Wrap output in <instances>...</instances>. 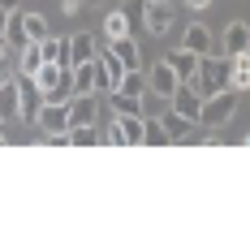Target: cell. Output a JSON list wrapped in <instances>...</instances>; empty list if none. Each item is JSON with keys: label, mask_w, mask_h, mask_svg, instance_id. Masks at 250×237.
Returning a JSON list of instances; mask_svg holds the SVG:
<instances>
[{"label": "cell", "mask_w": 250, "mask_h": 237, "mask_svg": "<svg viewBox=\"0 0 250 237\" xmlns=\"http://www.w3.org/2000/svg\"><path fill=\"white\" fill-rule=\"evenodd\" d=\"M69 82H74V95H95V60L69 65Z\"/></svg>", "instance_id": "cell-13"}, {"label": "cell", "mask_w": 250, "mask_h": 237, "mask_svg": "<svg viewBox=\"0 0 250 237\" xmlns=\"http://www.w3.org/2000/svg\"><path fill=\"white\" fill-rule=\"evenodd\" d=\"M0 121H4V125L18 121V82H13V78L0 82Z\"/></svg>", "instance_id": "cell-14"}, {"label": "cell", "mask_w": 250, "mask_h": 237, "mask_svg": "<svg viewBox=\"0 0 250 237\" xmlns=\"http://www.w3.org/2000/svg\"><path fill=\"white\" fill-rule=\"evenodd\" d=\"M0 9H18V0H0Z\"/></svg>", "instance_id": "cell-33"}, {"label": "cell", "mask_w": 250, "mask_h": 237, "mask_svg": "<svg viewBox=\"0 0 250 237\" xmlns=\"http://www.w3.org/2000/svg\"><path fill=\"white\" fill-rule=\"evenodd\" d=\"M112 91H121V95H138V99H143V95H147V78H143V69H125Z\"/></svg>", "instance_id": "cell-17"}, {"label": "cell", "mask_w": 250, "mask_h": 237, "mask_svg": "<svg viewBox=\"0 0 250 237\" xmlns=\"http://www.w3.org/2000/svg\"><path fill=\"white\" fill-rule=\"evenodd\" d=\"M13 82H18V121L35 125L39 121V108H43V91L35 86L30 74H13Z\"/></svg>", "instance_id": "cell-3"}, {"label": "cell", "mask_w": 250, "mask_h": 237, "mask_svg": "<svg viewBox=\"0 0 250 237\" xmlns=\"http://www.w3.org/2000/svg\"><path fill=\"white\" fill-rule=\"evenodd\" d=\"M112 95V117L117 112H143V99L138 95H121V91H108Z\"/></svg>", "instance_id": "cell-26"}, {"label": "cell", "mask_w": 250, "mask_h": 237, "mask_svg": "<svg viewBox=\"0 0 250 237\" xmlns=\"http://www.w3.org/2000/svg\"><path fill=\"white\" fill-rule=\"evenodd\" d=\"M121 74L125 69H121V60L112 52H95V91H112Z\"/></svg>", "instance_id": "cell-7"}, {"label": "cell", "mask_w": 250, "mask_h": 237, "mask_svg": "<svg viewBox=\"0 0 250 237\" xmlns=\"http://www.w3.org/2000/svg\"><path fill=\"white\" fill-rule=\"evenodd\" d=\"M39 65H43V48H39L35 39H26L22 43V60H18V74H35Z\"/></svg>", "instance_id": "cell-20"}, {"label": "cell", "mask_w": 250, "mask_h": 237, "mask_svg": "<svg viewBox=\"0 0 250 237\" xmlns=\"http://www.w3.org/2000/svg\"><path fill=\"white\" fill-rule=\"evenodd\" d=\"M168 108H173V112H181L186 121H199V112H203V99H199V91H194L190 82H177V91L168 95Z\"/></svg>", "instance_id": "cell-5"}, {"label": "cell", "mask_w": 250, "mask_h": 237, "mask_svg": "<svg viewBox=\"0 0 250 237\" xmlns=\"http://www.w3.org/2000/svg\"><path fill=\"white\" fill-rule=\"evenodd\" d=\"M186 125H190V121H186V117H181V112H168V117H164V130H168V138H186Z\"/></svg>", "instance_id": "cell-27"}, {"label": "cell", "mask_w": 250, "mask_h": 237, "mask_svg": "<svg viewBox=\"0 0 250 237\" xmlns=\"http://www.w3.org/2000/svg\"><path fill=\"white\" fill-rule=\"evenodd\" d=\"M181 48H190V52L207 56V52H211V30L199 26V22H194V26H186V43H181Z\"/></svg>", "instance_id": "cell-18"}, {"label": "cell", "mask_w": 250, "mask_h": 237, "mask_svg": "<svg viewBox=\"0 0 250 237\" xmlns=\"http://www.w3.org/2000/svg\"><path fill=\"white\" fill-rule=\"evenodd\" d=\"M69 142H74V147H95V142H100V130H95V125H69V130H65V147H69Z\"/></svg>", "instance_id": "cell-22"}, {"label": "cell", "mask_w": 250, "mask_h": 237, "mask_svg": "<svg viewBox=\"0 0 250 237\" xmlns=\"http://www.w3.org/2000/svg\"><path fill=\"white\" fill-rule=\"evenodd\" d=\"M233 112H237V91H233V86H225V91H216V95H207V99H203L199 125L220 130V125H229V121H233Z\"/></svg>", "instance_id": "cell-2"}, {"label": "cell", "mask_w": 250, "mask_h": 237, "mask_svg": "<svg viewBox=\"0 0 250 237\" xmlns=\"http://www.w3.org/2000/svg\"><path fill=\"white\" fill-rule=\"evenodd\" d=\"M82 4H95V0H82Z\"/></svg>", "instance_id": "cell-35"}, {"label": "cell", "mask_w": 250, "mask_h": 237, "mask_svg": "<svg viewBox=\"0 0 250 237\" xmlns=\"http://www.w3.org/2000/svg\"><path fill=\"white\" fill-rule=\"evenodd\" d=\"M164 60H168V69L177 74V82H190L199 74V52H190V48H177V52H168Z\"/></svg>", "instance_id": "cell-11"}, {"label": "cell", "mask_w": 250, "mask_h": 237, "mask_svg": "<svg viewBox=\"0 0 250 237\" xmlns=\"http://www.w3.org/2000/svg\"><path fill=\"white\" fill-rule=\"evenodd\" d=\"M117 125L125 134V147L129 142H143V112H117Z\"/></svg>", "instance_id": "cell-19"}, {"label": "cell", "mask_w": 250, "mask_h": 237, "mask_svg": "<svg viewBox=\"0 0 250 237\" xmlns=\"http://www.w3.org/2000/svg\"><path fill=\"white\" fill-rule=\"evenodd\" d=\"M65 52H69V65H82V60H95V35H65Z\"/></svg>", "instance_id": "cell-9"}, {"label": "cell", "mask_w": 250, "mask_h": 237, "mask_svg": "<svg viewBox=\"0 0 250 237\" xmlns=\"http://www.w3.org/2000/svg\"><path fill=\"white\" fill-rule=\"evenodd\" d=\"M35 125L48 134V142L65 147V130H69V108H65V104H52V99H43V108H39V121H35Z\"/></svg>", "instance_id": "cell-4"}, {"label": "cell", "mask_w": 250, "mask_h": 237, "mask_svg": "<svg viewBox=\"0 0 250 237\" xmlns=\"http://www.w3.org/2000/svg\"><path fill=\"white\" fill-rule=\"evenodd\" d=\"M229 86H233V91L250 86V52H237V56H229Z\"/></svg>", "instance_id": "cell-15"}, {"label": "cell", "mask_w": 250, "mask_h": 237, "mask_svg": "<svg viewBox=\"0 0 250 237\" xmlns=\"http://www.w3.org/2000/svg\"><path fill=\"white\" fill-rule=\"evenodd\" d=\"M190 86L199 91V99L225 91L229 86V56H199V74L190 78Z\"/></svg>", "instance_id": "cell-1"}, {"label": "cell", "mask_w": 250, "mask_h": 237, "mask_svg": "<svg viewBox=\"0 0 250 237\" xmlns=\"http://www.w3.org/2000/svg\"><path fill=\"white\" fill-rule=\"evenodd\" d=\"M22 35L39 43V39H48V22H43L39 13H22Z\"/></svg>", "instance_id": "cell-25"}, {"label": "cell", "mask_w": 250, "mask_h": 237, "mask_svg": "<svg viewBox=\"0 0 250 237\" xmlns=\"http://www.w3.org/2000/svg\"><path fill=\"white\" fill-rule=\"evenodd\" d=\"M143 4H147V0H129V4H125V18H129V30H143Z\"/></svg>", "instance_id": "cell-28"}, {"label": "cell", "mask_w": 250, "mask_h": 237, "mask_svg": "<svg viewBox=\"0 0 250 237\" xmlns=\"http://www.w3.org/2000/svg\"><path fill=\"white\" fill-rule=\"evenodd\" d=\"M65 108H69V125H95V117H100L95 95H69Z\"/></svg>", "instance_id": "cell-8"}, {"label": "cell", "mask_w": 250, "mask_h": 237, "mask_svg": "<svg viewBox=\"0 0 250 237\" xmlns=\"http://www.w3.org/2000/svg\"><path fill=\"white\" fill-rule=\"evenodd\" d=\"M39 48H43V60H52V65H65L69 69V52H65V39H39Z\"/></svg>", "instance_id": "cell-24"}, {"label": "cell", "mask_w": 250, "mask_h": 237, "mask_svg": "<svg viewBox=\"0 0 250 237\" xmlns=\"http://www.w3.org/2000/svg\"><path fill=\"white\" fill-rule=\"evenodd\" d=\"M143 142H151V147H164V142H173L160 117H143Z\"/></svg>", "instance_id": "cell-21"}, {"label": "cell", "mask_w": 250, "mask_h": 237, "mask_svg": "<svg viewBox=\"0 0 250 237\" xmlns=\"http://www.w3.org/2000/svg\"><path fill=\"white\" fill-rule=\"evenodd\" d=\"M147 91H151V95H160V99H168V95L177 91V74L168 69V60H160V65H151Z\"/></svg>", "instance_id": "cell-10"}, {"label": "cell", "mask_w": 250, "mask_h": 237, "mask_svg": "<svg viewBox=\"0 0 250 237\" xmlns=\"http://www.w3.org/2000/svg\"><path fill=\"white\" fill-rule=\"evenodd\" d=\"M143 26H147L151 35H164V30L173 26V4H168V0H147V4H143Z\"/></svg>", "instance_id": "cell-6"}, {"label": "cell", "mask_w": 250, "mask_h": 237, "mask_svg": "<svg viewBox=\"0 0 250 237\" xmlns=\"http://www.w3.org/2000/svg\"><path fill=\"white\" fill-rule=\"evenodd\" d=\"M61 9H65V13H78V9H82V0H65Z\"/></svg>", "instance_id": "cell-30"}, {"label": "cell", "mask_w": 250, "mask_h": 237, "mask_svg": "<svg viewBox=\"0 0 250 237\" xmlns=\"http://www.w3.org/2000/svg\"><path fill=\"white\" fill-rule=\"evenodd\" d=\"M186 4H190V9H207L211 0H186Z\"/></svg>", "instance_id": "cell-32"}, {"label": "cell", "mask_w": 250, "mask_h": 237, "mask_svg": "<svg viewBox=\"0 0 250 237\" xmlns=\"http://www.w3.org/2000/svg\"><path fill=\"white\" fill-rule=\"evenodd\" d=\"M237 52H250V30L246 22H233L225 30V56H237Z\"/></svg>", "instance_id": "cell-16"}, {"label": "cell", "mask_w": 250, "mask_h": 237, "mask_svg": "<svg viewBox=\"0 0 250 237\" xmlns=\"http://www.w3.org/2000/svg\"><path fill=\"white\" fill-rule=\"evenodd\" d=\"M108 52L121 60V69H143V56H138V39H129V35L112 39V48H108Z\"/></svg>", "instance_id": "cell-12"}, {"label": "cell", "mask_w": 250, "mask_h": 237, "mask_svg": "<svg viewBox=\"0 0 250 237\" xmlns=\"http://www.w3.org/2000/svg\"><path fill=\"white\" fill-rule=\"evenodd\" d=\"M104 35H108V43L121 39V35H129V18H125V9H112V13L104 18Z\"/></svg>", "instance_id": "cell-23"}, {"label": "cell", "mask_w": 250, "mask_h": 237, "mask_svg": "<svg viewBox=\"0 0 250 237\" xmlns=\"http://www.w3.org/2000/svg\"><path fill=\"white\" fill-rule=\"evenodd\" d=\"M9 13H13V9H0V35H4V26H9Z\"/></svg>", "instance_id": "cell-31"}, {"label": "cell", "mask_w": 250, "mask_h": 237, "mask_svg": "<svg viewBox=\"0 0 250 237\" xmlns=\"http://www.w3.org/2000/svg\"><path fill=\"white\" fill-rule=\"evenodd\" d=\"M4 52H9V39H4V35H0V56H4Z\"/></svg>", "instance_id": "cell-34"}, {"label": "cell", "mask_w": 250, "mask_h": 237, "mask_svg": "<svg viewBox=\"0 0 250 237\" xmlns=\"http://www.w3.org/2000/svg\"><path fill=\"white\" fill-rule=\"evenodd\" d=\"M104 138H108L112 147H125V134H121V125H117V117H112V125L104 130Z\"/></svg>", "instance_id": "cell-29"}]
</instances>
